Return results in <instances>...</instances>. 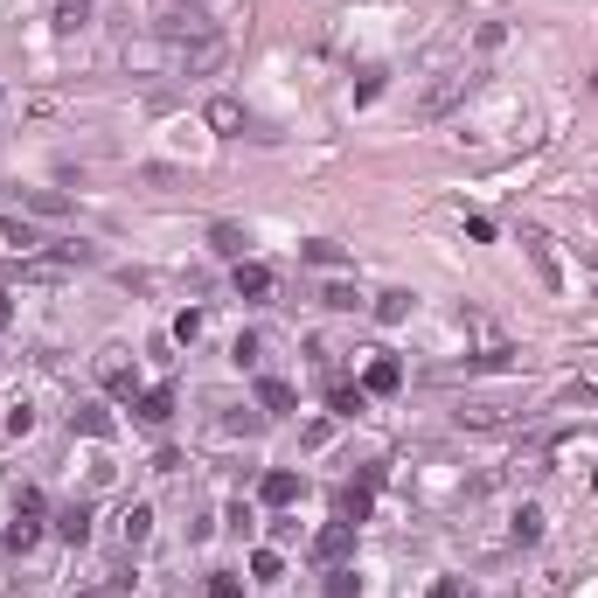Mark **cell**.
Instances as JSON below:
<instances>
[{
    "mask_svg": "<svg viewBox=\"0 0 598 598\" xmlns=\"http://www.w3.org/2000/svg\"><path fill=\"white\" fill-rule=\"evenodd\" d=\"M473 84H480L473 70H446V84H432V91L418 98V119H446L459 98H473Z\"/></svg>",
    "mask_w": 598,
    "mask_h": 598,
    "instance_id": "obj_1",
    "label": "cell"
},
{
    "mask_svg": "<svg viewBox=\"0 0 598 598\" xmlns=\"http://www.w3.org/2000/svg\"><path fill=\"white\" fill-rule=\"evenodd\" d=\"M376 480H383V473L348 480V487L334 494V522H355V529H362V522H369V508H376Z\"/></svg>",
    "mask_w": 598,
    "mask_h": 598,
    "instance_id": "obj_2",
    "label": "cell"
},
{
    "mask_svg": "<svg viewBox=\"0 0 598 598\" xmlns=\"http://www.w3.org/2000/svg\"><path fill=\"white\" fill-rule=\"evenodd\" d=\"M299 494H306V480H299L293 466H272V473L258 480V501H265V508H293Z\"/></svg>",
    "mask_w": 598,
    "mask_h": 598,
    "instance_id": "obj_3",
    "label": "cell"
},
{
    "mask_svg": "<svg viewBox=\"0 0 598 598\" xmlns=\"http://www.w3.org/2000/svg\"><path fill=\"white\" fill-rule=\"evenodd\" d=\"M230 286H237V299H251V306H258V299H272V286H279V279H272V265L244 258V265L230 272Z\"/></svg>",
    "mask_w": 598,
    "mask_h": 598,
    "instance_id": "obj_4",
    "label": "cell"
},
{
    "mask_svg": "<svg viewBox=\"0 0 598 598\" xmlns=\"http://www.w3.org/2000/svg\"><path fill=\"white\" fill-rule=\"evenodd\" d=\"M202 126H209V133H223V140H237L251 119H244V105H237V98H209V105H202Z\"/></svg>",
    "mask_w": 598,
    "mask_h": 598,
    "instance_id": "obj_5",
    "label": "cell"
},
{
    "mask_svg": "<svg viewBox=\"0 0 598 598\" xmlns=\"http://www.w3.org/2000/svg\"><path fill=\"white\" fill-rule=\"evenodd\" d=\"M209 251L230 258V265H244V258H251V230H244V223H209Z\"/></svg>",
    "mask_w": 598,
    "mask_h": 598,
    "instance_id": "obj_6",
    "label": "cell"
},
{
    "mask_svg": "<svg viewBox=\"0 0 598 598\" xmlns=\"http://www.w3.org/2000/svg\"><path fill=\"white\" fill-rule=\"evenodd\" d=\"M522 251L536 258V272H543V286H550V293H564V265H557V251H550V237H543V230H522Z\"/></svg>",
    "mask_w": 598,
    "mask_h": 598,
    "instance_id": "obj_7",
    "label": "cell"
},
{
    "mask_svg": "<svg viewBox=\"0 0 598 598\" xmlns=\"http://www.w3.org/2000/svg\"><path fill=\"white\" fill-rule=\"evenodd\" d=\"M362 390H369V397H397V390H404V362H397V355H376V362L362 369Z\"/></svg>",
    "mask_w": 598,
    "mask_h": 598,
    "instance_id": "obj_8",
    "label": "cell"
},
{
    "mask_svg": "<svg viewBox=\"0 0 598 598\" xmlns=\"http://www.w3.org/2000/svg\"><path fill=\"white\" fill-rule=\"evenodd\" d=\"M348 550H355V522H327V529L313 536V557H320V564H341Z\"/></svg>",
    "mask_w": 598,
    "mask_h": 598,
    "instance_id": "obj_9",
    "label": "cell"
},
{
    "mask_svg": "<svg viewBox=\"0 0 598 598\" xmlns=\"http://www.w3.org/2000/svg\"><path fill=\"white\" fill-rule=\"evenodd\" d=\"M98 376H105V390H112V397H133V390H140V369H133V362H126L119 348H112V355L98 362Z\"/></svg>",
    "mask_w": 598,
    "mask_h": 598,
    "instance_id": "obj_10",
    "label": "cell"
},
{
    "mask_svg": "<svg viewBox=\"0 0 598 598\" xmlns=\"http://www.w3.org/2000/svg\"><path fill=\"white\" fill-rule=\"evenodd\" d=\"M293 404H299L293 383H279V376H265V383H258V411H265V418H286Z\"/></svg>",
    "mask_w": 598,
    "mask_h": 598,
    "instance_id": "obj_11",
    "label": "cell"
},
{
    "mask_svg": "<svg viewBox=\"0 0 598 598\" xmlns=\"http://www.w3.org/2000/svg\"><path fill=\"white\" fill-rule=\"evenodd\" d=\"M147 536H153V508H147V501H133V508L119 515V543H126V550H140Z\"/></svg>",
    "mask_w": 598,
    "mask_h": 598,
    "instance_id": "obj_12",
    "label": "cell"
},
{
    "mask_svg": "<svg viewBox=\"0 0 598 598\" xmlns=\"http://www.w3.org/2000/svg\"><path fill=\"white\" fill-rule=\"evenodd\" d=\"M411 313H418V293H404V286L376 293V320H383V327H397V320H411Z\"/></svg>",
    "mask_w": 598,
    "mask_h": 598,
    "instance_id": "obj_13",
    "label": "cell"
},
{
    "mask_svg": "<svg viewBox=\"0 0 598 598\" xmlns=\"http://www.w3.org/2000/svg\"><path fill=\"white\" fill-rule=\"evenodd\" d=\"M70 425H77L84 439H112V411H105V404H77V411H70Z\"/></svg>",
    "mask_w": 598,
    "mask_h": 598,
    "instance_id": "obj_14",
    "label": "cell"
},
{
    "mask_svg": "<svg viewBox=\"0 0 598 598\" xmlns=\"http://www.w3.org/2000/svg\"><path fill=\"white\" fill-rule=\"evenodd\" d=\"M459 425H466V432H501V425H515V418H508L501 404H466V411H459Z\"/></svg>",
    "mask_w": 598,
    "mask_h": 598,
    "instance_id": "obj_15",
    "label": "cell"
},
{
    "mask_svg": "<svg viewBox=\"0 0 598 598\" xmlns=\"http://www.w3.org/2000/svg\"><path fill=\"white\" fill-rule=\"evenodd\" d=\"M56 536H63V543H91V508H84V501L63 508V515H56Z\"/></svg>",
    "mask_w": 598,
    "mask_h": 598,
    "instance_id": "obj_16",
    "label": "cell"
},
{
    "mask_svg": "<svg viewBox=\"0 0 598 598\" xmlns=\"http://www.w3.org/2000/svg\"><path fill=\"white\" fill-rule=\"evenodd\" d=\"M508 536H515L522 550H529V543H543V508H536V501H522V508H515V529H508Z\"/></svg>",
    "mask_w": 598,
    "mask_h": 598,
    "instance_id": "obj_17",
    "label": "cell"
},
{
    "mask_svg": "<svg viewBox=\"0 0 598 598\" xmlns=\"http://www.w3.org/2000/svg\"><path fill=\"white\" fill-rule=\"evenodd\" d=\"M133 411H140V425H167V418H174V390H147Z\"/></svg>",
    "mask_w": 598,
    "mask_h": 598,
    "instance_id": "obj_18",
    "label": "cell"
},
{
    "mask_svg": "<svg viewBox=\"0 0 598 598\" xmlns=\"http://www.w3.org/2000/svg\"><path fill=\"white\" fill-rule=\"evenodd\" d=\"M320 598H362V578H355L348 564H327V585H320Z\"/></svg>",
    "mask_w": 598,
    "mask_h": 598,
    "instance_id": "obj_19",
    "label": "cell"
},
{
    "mask_svg": "<svg viewBox=\"0 0 598 598\" xmlns=\"http://www.w3.org/2000/svg\"><path fill=\"white\" fill-rule=\"evenodd\" d=\"M299 258H306V265H320V272H334V265H348V251H341V244H327V237H313V244H306Z\"/></svg>",
    "mask_w": 598,
    "mask_h": 598,
    "instance_id": "obj_20",
    "label": "cell"
},
{
    "mask_svg": "<svg viewBox=\"0 0 598 598\" xmlns=\"http://www.w3.org/2000/svg\"><path fill=\"white\" fill-rule=\"evenodd\" d=\"M91 21V0H56V35H77Z\"/></svg>",
    "mask_w": 598,
    "mask_h": 598,
    "instance_id": "obj_21",
    "label": "cell"
},
{
    "mask_svg": "<svg viewBox=\"0 0 598 598\" xmlns=\"http://www.w3.org/2000/svg\"><path fill=\"white\" fill-rule=\"evenodd\" d=\"M327 404H334V418H355V411L369 404V390H362V383H355V390H348V383H334V397H327Z\"/></svg>",
    "mask_w": 598,
    "mask_h": 598,
    "instance_id": "obj_22",
    "label": "cell"
},
{
    "mask_svg": "<svg viewBox=\"0 0 598 598\" xmlns=\"http://www.w3.org/2000/svg\"><path fill=\"white\" fill-rule=\"evenodd\" d=\"M35 543H42V529H35V515H14V529H7V550H21V557H28Z\"/></svg>",
    "mask_w": 598,
    "mask_h": 598,
    "instance_id": "obj_23",
    "label": "cell"
},
{
    "mask_svg": "<svg viewBox=\"0 0 598 598\" xmlns=\"http://www.w3.org/2000/svg\"><path fill=\"white\" fill-rule=\"evenodd\" d=\"M320 306H327V313H355L362 293H355V286H320Z\"/></svg>",
    "mask_w": 598,
    "mask_h": 598,
    "instance_id": "obj_24",
    "label": "cell"
},
{
    "mask_svg": "<svg viewBox=\"0 0 598 598\" xmlns=\"http://www.w3.org/2000/svg\"><path fill=\"white\" fill-rule=\"evenodd\" d=\"M251 571H258V585H279V578H286V557H279V550H258Z\"/></svg>",
    "mask_w": 598,
    "mask_h": 598,
    "instance_id": "obj_25",
    "label": "cell"
},
{
    "mask_svg": "<svg viewBox=\"0 0 598 598\" xmlns=\"http://www.w3.org/2000/svg\"><path fill=\"white\" fill-rule=\"evenodd\" d=\"M258 348H265L258 334H237V341H230V362H237V369H258Z\"/></svg>",
    "mask_w": 598,
    "mask_h": 598,
    "instance_id": "obj_26",
    "label": "cell"
},
{
    "mask_svg": "<svg viewBox=\"0 0 598 598\" xmlns=\"http://www.w3.org/2000/svg\"><path fill=\"white\" fill-rule=\"evenodd\" d=\"M209 598H244V578L237 571H209Z\"/></svg>",
    "mask_w": 598,
    "mask_h": 598,
    "instance_id": "obj_27",
    "label": "cell"
},
{
    "mask_svg": "<svg viewBox=\"0 0 598 598\" xmlns=\"http://www.w3.org/2000/svg\"><path fill=\"white\" fill-rule=\"evenodd\" d=\"M174 341H202V313H195V306L174 313Z\"/></svg>",
    "mask_w": 598,
    "mask_h": 598,
    "instance_id": "obj_28",
    "label": "cell"
},
{
    "mask_svg": "<svg viewBox=\"0 0 598 598\" xmlns=\"http://www.w3.org/2000/svg\"><path fill=\"white\" fill-rule=\"evenodd\" d=\"M376 98H383V70H369V77L355 84V105H376Z\"/></svg>",
    "mask_w": 598,
    "mask_h": 598,
    "instance_id": "obj_29",
    "label": "cell"
},
{
    "mask_svg": "<svg viewBox=\"0 0 598 598\" xmlns=\"http://www.w3.org/2000/svg\"><path fill=\"white\" fill-rule=\"evenodd\" d=\"M7 237H14V244H21V251H35V244H42V237H35V230H28V223H21V216H7Z\"/></svg>",
    "mask_w": 598,
    "mask_h": 598,
    "instance_id": "obj_30",
    "label": "cell"
},
{
    "mask_svg": "<svg viewBox=\"0 0 598 598\" xmlns=\"http://www.w3.org/2000/svg\"><path fill=\"white\" fill-rule=\"evenodd\" d=\"M425 598H466V585H459V578H439V585H432Z\"/></svg>",
    "mask_w": 598,
    "mask_h": 598,
    "instance_id": "obj_31",
    "label": "cell"
},
{
    "mask_svg": "<svg viewBox=\"0 0 598 598\" xmlns=\"http://www.w3.org/2000/svg\"><path fill=\"white\" fill-rule=\"evenodd\" d=\"M7 320H14V299H7V293H0V327H7Z\"/></svg>",
    "mask_w": 598,
    "mask_h": 598,
    "instance_id": "obj_32",
    "label": "cell"
}]
</instances>
